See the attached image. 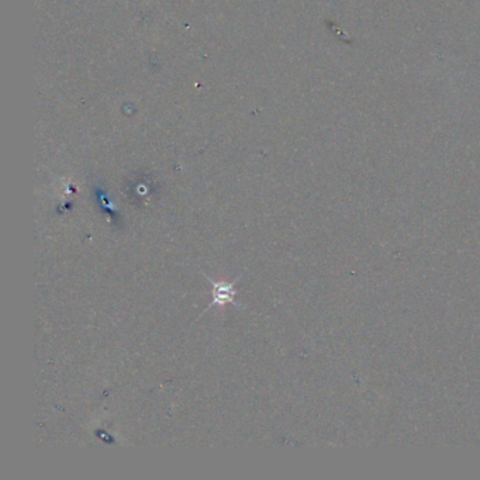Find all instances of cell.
I'll return each instance as SVG.
<instances>
[{
    "label": "cell",
    "mask_w": 480,
    "mask_h": 480,
    "mask_svg": "<svg viewBox=\"0 0 480 480\" xmlns=\"http://www.w3.org/2000/svg\"><path fill=\"white\" fill-rule=\"evenodd\" d=\"M208 279L212 282L213 285V301L212 304L208 307H213V306H223V304H227V303H232L235 306H239L234 299H235V294H237V289H235V285L238 282L234 281L231 283H227V282H214L212 278L208 277Z\"/></svg>",
    "instance_id": "1"
}]
</instances>
